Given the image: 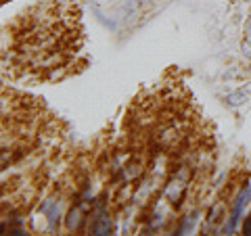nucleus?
Returning a JSON list of instances; mask_svg holds the SVG:
<instances>
[{"label": "nucleus", "instance_id": "obj_1", "mask_svg": "<svg viewBox=\"0 0 251 236\" xmlns=\"http://www.w3.org/2000/svg\"><path fill=\"white\" fill-rule=\"evenodd\" d=\"M188 180H191V169L182 165L180 169L172 171V176L166 180V184H163V199H166L170 205L174 207H180L182 205V201L186 199V192H188Z\"/></svg>", "mask_w": 251, "mask_h": 236}, {"label": "nucleus", "instance_id": "obj_10", "mask_svg": "<svg viewBox=\"0 0 251 236\" xmlns=\"http://www.w3.org/2000/svg\"><path fill=\"white\" fill-rule=\"evenodd\" d=\"M241 50H243V54H245L247 59H251V42L249 40H245V42L241 44Z\"/></svg>", "mask_w": 251, "mask_h": 236}, {"label": "nucleus", "instance_id": "obj_12", "mask_svg": "<svg viewBox=\"0 0 251 236\" xmlns=\"http://www.w3.org/2000/svg\"><path fill=\"white\" fill-rule=\"evenodd\" d=\"M243 2H251V0H243Z\"/></svg>", "mask_w": 251, "mask_h": 236}, {"label": "nucleus", "instance_id": "obj_11", "mask_svg": "<svg viewBox=\"0 0 251 236\" xmlns=\"http://www.w3.org/2000/svg\"><path fill=\"white\" fill-rule=\"evenodd\" d=\"M243 31H245V36L251 38V13H249V17L245 19V25H243Z\"/></svg>", "mask_w": 251, "mask_h": 236}, {"label": "nucleus", "instance_id": "obj_4", "mask_svg": "<svg viewBox=\"0 0 251 236\" xmlns=\"http://www.w3.org/2000/svg\"><path fill=\"white\" fill-rule=\"evenodd\" d=\"M111 230H113L111 213L99 207L90 217V232L97 236H107V234H111Z\"/></svg>", "mask_w": 251, "mask_h": 236}, {"label": "nucleus", "instance_id": "obj_7", "mask_svg": "<svg viewBox=\"0 0 251 236\" xmlns=\"http://www.w3.org/2000/svg\"><path fill=\"white\" fill-rule=\"evenodd\" d=\"M143 4H145V0H124V4H122L124 19H130V17H134V15H138L140 9H143Z\"/></svg>", "mask_w": 251, "mask_h": 236}, {"label": "nucleus", "instance_id": "obj_3", "mask_svg": "<svg viewBox=\"0 0 251 236\" xmlns=\"http://www.w3.org/2000/svg\"><path fill=\"white\" fill-rule=\"evenodd\" d=\"M226 205L222 201H216L214 205L209 207L207 211V217H205V226H203V232H211V234H218L222 232V228L226 224Z\"/></svg>", "mask_w": 251, "mask_h": 236}, {"label": "nucleus", "instance_id": "obj_5", "mask_svg": "<svg viewBox=\"0 0 251 236\" xmlns=\"http://www.w3.org/2000/svg\"><path fill=\"white\" fill-rule=\"evenodd\" d=\"M40 213L46 217V222H49V230H50V232L59 230L61 217H65V215L61 213V203H59L57 199H46V201H42Z\"/></svg>", "mask_w": 251, "mask_h": 236}, {"label": "nucleus", "instance_id": "obj_2", "mask_svg": "<svg viewBox=\"0 0 251 236\" xmlns=\"http://www.w3.org/2000/svg\"><path fill=\"white\" fill-rule=\"evenodd\" d=\"M249 201H251V184H245V186L241 188V192L237 194V199H234L232 211H230V215H228V219H226V224H224V228H222L224 234H232V232L239 228L243 209L249 205Z\"/></svg>", "mask_w": 251, "mask_h": 236}, {"label": "nucleus", "instance_id": "obj_8", "mask_svg": "<svg viewBox=\"0 0 251 236\" xmlns=\"http://www.w3.org/2000/svg\"><path fill=\"white\" fill-rule=\"evenodd\" d=\"M92 13H94V17H97L100 23H103L105 27H109V29H117V23H115L113 19H107V15L103 13V9H100L99 4H92Z\"/></svg>", "mask_w": 251, "mask_h": 236}, {"label": "nucleus", "instance_id": "obj_6", "mask_svg": "<svg viewBox=\"0 0 251 236\" xmlns=\"http://www.w3.org/2000/svg\"><path fill=\"white\" fill-rule=\"evenodd\" d=\"M247 98H249L247 90L239 88V90H232V92L226 94V96H224V103H226V107H230V109H239V107H243V105L247 103Z\"/></svg>", "mask_w": 251, "mask_h": 236}, {"label": "nucleus", "instance_id": "obj_9", "mask_svg": "<svg viewBox=\"0 0 251 236\" xmlns=\"http://www.w3.org/2000/svg\"><path fill=\"white\" fill-rule=\"evenodd\" d=\"M243 234L251 236V215H247L245 219H243Z\"/></svg>", "mask_w": 251, "mask_h": 236}]
</instances>
